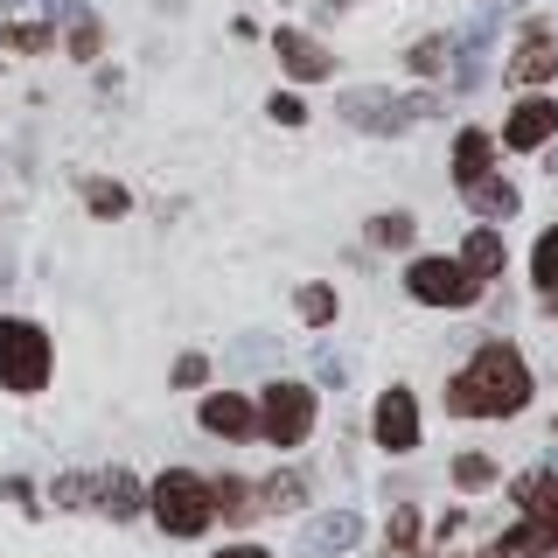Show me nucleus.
<instances>
[{
	"mask_svg": "<svg viewBox=\"0 0 558 558\" xmlns=\"http://www.w3.org/2000/svg\"><path fill=\"white\" fill-rule=\"evenodd\" d=\"M377 447L384 453H412L418 447V398L405 384H391V391L377 398Z\"/></svg>",
	"mask_w": 558,
	"mask_h": 558,
	"instance_id": "nucleus-7",
	"label": "nucleus"
},
{
	"mask_svg": "<svg viewBox=\"0 0 558 558\" xmlns=\"http://www.w3.org/2000/svg\"><path fill=\"white\" fill-rule=\"evenodd\" d=\"M272 49H279V63H287V77H301V84H314V77H328V70H336V57H328L322 43H307L301 28H279Z\"/></svg>",
	"mask_w": 558,
	"mask_h": 558,
	"instance_id": "nucleus-12",
	"label": "nucleus"
},
{
	"mask_svg": "<svg viewBox=\"0 0 558 558\" xmlns=\"http://www.w3.org/2000/svg\"><path fill=\"white\" fill-rule=\"evenodd\" d=\"M551 70H558V43H551L545 28H531V35H523V49H517V63H510V84H517V92H531V84H545Z\"/></svg>",
	"mask_w": 558,
	"mask_h": 558,
	"instance_id": "nucleus-13",
	"label": "nucleus"
},
{
	"mask_svg": "<svg viewBox=\"0 0 558 558\" xmlns=\"http://www.w3.org/2000/svg\"><path fill=\"white\" fill-rule=\"evenodd\" d=\"M203 426L223 433V440H252V433H258V405L238 398V391H217V398H203Z\"/></svg>",
	"mask_w": 558,
	"mask_h": 558,
	"instance_id": "nucleus-11",
	"label": "nucleus"
},
{
	"mask_svg": "<svg viewBox=\"0 0 558 558\" xmlns=\"http://www.w3.org/2000/svg\"><path fill=\"white\" fill-rule=\"evenodd\" d=\"M405 293L426 307H468L482 293V279L461 266V258H412L405 266Z\"/></svg>",
	"mask_w": 558,
	"mask_h": 558,
	"instance_id": "nucleus-5",
	"label": "nucleus"
},
{
	"mask_svg": "<svg viewBox=\"0 0 558 558\" xmlns=\"http://www.w3.org/2000/svg\"><path fill=\"white\" fill-rule=\"evenodd\" d=\"M461 196H468V209H475V217H488V223H502V217H517V189H510V182H502V174H496V168H488V174H475V182H468V189H461Z\"/></svg>",
	"mask_w": 558,
	"mask_h": 558,
	"instance_id": "nucleus-14",
	"label": "nucleus"
},
{
	"mask_svg": "<svg viewBox=\"0 0 558 558\" xmlns=\"http://www.w3.org/2000/svg\"><path fill=\"white\" fill-rule=\"evenodd\" d=\"M418 112H433V98H384V92H349L342 98V119L349 126H371V133H405Z\"/></svg>",
	"mask_w": 558,
	"mask_h": 558,
	"instance_id": "nucleus-6",
	"label": "nucleus"
},
{
	"mask_svg": "<svg viewBox=\"0 0 558 558\" xmlns=\"http://www.w3.org/2000/svg\"><path fill=\"white\" fill-rule=\"evenodd\" d=\"M70 57H98V22H70Z\"/></svg>",
	"mask_w": 558,
	"mask_h": 558,
	"instance_id": "nucleus-27",
	"label": "nucleus"
},
{
	"mask_svg": "<svg viewBox=\"0 0 558 558\" xmlns=\"http://www.w3.org/2000/svg\"><path fill=\"white\" fill-rule=\"evenodd\" d=\"M272 119H279V126H301V119H307V105H301V98H287V92H279V98H272Z\"/></svg>",
	"mask_w": 558,
	"mask_h": 558,
	"instance_id": "nucleus-30",
	"label": "nucleus"
},
{
	"mask_svg": "<svg viewBox=\"0 0 558 558\" xmlns=\"http://www.w3.org/2000/svg\"><path fill=\"white\" fill-rule=\"evenodd\" d=\"M258 433H266L272 447H301L314 433V391L307 384H293V377L266 384V391H258Z\"/></svg>",
	"mask_w": 558,
	"mask_h": 558,
	"instance_id": "nucleus-3",
	"label": "nucleus"
},
{
	"mask_svg": "<svg viewBox=\"0 0 558 558\" xmlns=\"http://www.w3.org/2000/svg\"><path fill=\"white\" fill-rule=\"evenodd\" d=\"M517 502H523V523H531L545 545H558V475H551V468H545V475H523Z\"/></svg>",
	"mask_w": 558,
	"mask_h": 558,
	"instance_id": "nucleus-10",
	"label": "nucleus"
},
{
	"mask_svg": "<svg viewBox=\"0 0 558 558\" xmlns=\"http://www.w3.org/2000/svg\"><path fill=\"white\" fill-rule=\"evenodd\" d=\"M203 377H209V363H203V356H182V363H174V391H196Z\"/></svg>",
	"mask_w": 558,
	"mask_h": 558,
	"instance_id": "nucleus-28",
	"label": "nucleus"
},
{
	"mask_svg": "<svg viewBox=\"0 0 558 558\" xmlns=\"http://www.w3.org/2000/svg\"><path fill=\"white\" fill-rule=\"evenodd\" d=\"M217 558H272V551H266V545H223Z\"/></svg>",
	"mask_w": 558,
	"mask_h": 558,
	"instance_id": "nucleus-32",
	"label": "nucleus"
},
{
	"mask_svg": "<svg viewBox=\"0 0 558 558\" xmlns=\"http://www.w3.org/2000/svg\"><path fill=\"white\" fill-rule=\"evenodd\" d=\"M461 266L475 272V279H496V272H502V238H496V231H475V238L461 244Z\"/></svg>",
	"mask_w": 558,
	"mask_h": 558,
	"instance_id": "nucleus-17",
	"label": "nucleus"
},
{
	"mask_svg": "<svg viewBox=\"0 0 558 558\" xmlns=\"http://www.w3.org/2000/svg\"><path fill=\"white\" fill-rule=\"evenodd\" d=\"M531 279H537L545 293H558V223H551L545 238H537V252H531Z\"/></svg>",
	"mask_w": 558,
	"mask_h": 558,
	"instance_id": "nucleus-19",
	"label": "nucleus"
},
{
	"mask_svg": "<svg viewBox=\"0 0 558 558\" xmlns=\"http://www.w3.org/2000/svg\"><path fill=\"white\" fill-rule=\"evenodd\" d=\"M8 49H22V57H28V49H49V28L43 22H14L8 28Z\"/></svg>",
	"mask_w": 558,
	"mask_h": 558,
	"instance_id": "nucleus-25",
	"label": "nucleus"
},
{
	"mask_svg": "<svg viewBox=\"0 0 558 558\" xmlns=\"http://www.w3.org/2000/svg\"><path fill=\"white\" fill-rule=\"evenodd\" d=\"M405 63H412V70H440V63H447V43H412Z\"/></svg>",
	"mask_w": 558,
	"mask_h": 558,
	"instance_id": "nucleus-29",
	"label": "nucleus"
},
{
	"mask_svg": "<svg viewBox=\"0 0 558 558\" xmlns=\"http://www.w3.org/2000/svg\"><path fill=\"white\" fill-rule=\"evenodd\" d=\"M356 537H363V517L356 510H328V517H314L307 531H301V551L307 558H342Z\"/></svg>",
	"mask_w": 558,
	"mask_h": 558,
	"instance_id": "nucleus-9",
	"label": "nucleus"
},
{
	"mask_svg": "<svg viewBox=\"0 0 558 558\" xmlns=\"http://www.w3.org/2000/svg\"><path fill=\"white\" fill-rule=\"evenodd\" d=\"M412 537H418V510H398L391 517V545H412Z\"/></svg>",
	"mask_w": 558,
	"mask_h": 558,
	"instance_id": "nucleus-31",
	"label": "nucleus"
},
{
	"mask_svg": "<svg viewBox=\"0 0 558 558\" xmlns=\"http://www.w3.org/2000/svg\"><path fill=\"white\" fill-rule=\"evenodd\" d=\"M258 502H266V510H301V502H307V482H301V475L287 468V475L258 482Z\"/></svg>",
	"mask_w": 558,
	"mask_h": 558,
	"instance_id": "nucleus-18",
	"label": "nucleus"
},
{
	"mask_svg": "<svg viewBox=\"0 0 558 558\" xmlns=\"http://www.w3.org/2000/svg\"><path fill=\"white\" fill-rule=\"evenodd\" d=\"M523 398H531V371H523V356L510 342H482L475 363L447 384V405L461 418H510L523 412Z\"/></svg>",
	"mask_w": 558,
	"mask_h": 558,
	"instance_id": "nucleus-1",
	"label": "nucleus"
},
{
	"mask_svg": "<svg viewBox=\"0 0 558 558\" xmlns=\"http://www.w3.org/2000/svg\"><path fill=\"white\" fill-rule=\"evenodd\" d=\"M209 496H217V517H252V510H258L244 482H209Z\"/></svg>",
	"mask_w": 558,
	"mask_h": 558,
	"instance_id": "nucleus-21",
	"label": "nucleus"
},
{
	"mask_svg": "<svg viewBox=\"0 0 558 558\" xmlns=\"http://www.w3.org/2000/svg\"><path fill=\"white\" fill-rule=\"evenodd\" d=\"M49 496H57L63 510H84V496H92V475H63L57 488H49Z\"/></svg>",
	"mask_w": 558,
	"mask_h": 558,
	"instance_id": "nucleus-26",
	"label": "nucleus"
},
{
	"mask_svg": "<svg viewBox=\"0 0 558 558\" xmlns=\"http://www.w3.org/2000/svg\"><path fill=\"white\" fill-rule=\"evenodd\" d=\"M551 168H558V154H551Z\"/></svg>",
	"mask_w": 558,
	"mask_h": 558,
	"instance_id": "nucleus-33",
	"label": "nucleus"
},
{
	"mask_svg": "<svg viewBox=\"0 0 558 558\" xmlns=\"http://www.w3.org/2000/svg\"><path fill=\"white\" fill-rule=\"evenodd\" d=\"M84 203H92L98 217H126V189L119 182H84Z\"/></svg>",
	"mask_w": 558,
	"mask_h": 558,
	"instance_id": "nucleus-24",
	"label": "nucleus"
},
{
	"mask_svg": "<svg viewBox=\"0 0 558 558\" xmlns=\"http://www.w3.org/2000/svg\"><path fill=\"white\" fill-rule=\"evenodd\" d=\"M0 384L8 391H43L49 384V336L35 322H0Z\"/></svg>",
	"mask_w": 558,
	"mask_h": 558,
	"instance_id": "nucleus-4",
	"label": "nucleus"
},
{
	"mask_svg": "<svg viewBox=\"0 0 558 558\" xmlns=\"http://www.w3.org/2000/svg\"><path fill=\"white\" fill-rule=\"evenodd\" d=\"M502 140H510L517 154H537L545 140H558V105L551 98H517L510 126H502Z\"/></svg>",
	"mask_w": 558,
	"mask_h": 558,
	"instance_id": "nucleus-8",
	"label": "nucleus"
},
{
	"mask_svg": "<svg viewBox=\"0 0 558 558\" xmlns=\"http://www.w3.org/2000/svg\"><path fill=\"white\" fill-rule=\"evenodd\" d=\"M147 510H154V523H161L168 537H203L209 517H217V496H209L203 475H189V468H168V475L147 488Z\"/></svg>",
	"mask_w": 558,
	"mask_h": 558,
	"instance_id": "nucleus-2",
	"label": "nucleus"
},
{
	"mask_svg": "<svg viewBox=\"0 0 558 558\" xmlns=\"http://www.w3.org/2000/svg\"><path fill=\"white\" fill-rule=\"evenodd\" d=\"M371 244H391V252H405V244H412V217H405V209H384V217L371 223Z\"/></svg>",
	"mask_w": 558,
	"mask_h": 558,
	"instance_id": "nucleus-20",
	"label": "nucleus"
},
{
	"mask_svg": "<svg viewBox=\"0 0 558 558\" xmlns=\"http://www.w3.org/2000/svg\"><path fill=\"white\" fill-rule=\"evenodd\" d=\"M293 307H301V322H314V328L336 322V293H328V287H301V301H293Z\"/></svg>",
	"mask_w": 558,
	"mask_h": 558,
	"instance_id": "nucleus-23",
	"label": "nucleus"
},
{
	"mask_svg": "<svg viewBox=\"0 0 558 558\" xmlns=\"http://www.w3.org/2000/svg\"><path fill=\"white\" fill-rule=\"evenodd\" d=\"M488 168H496V140H488L482 126H468L461 140H453V182H475V174H488Z\"/></svg>",
	"mask_w": 558,
	"mask_h": 558,
	"instance_id": "nucleus-15",
	"label": "nucleus"
},
{
	"mask_svg": "<svg viewBox=\"0 0 558 558\" xmlns=\"http://www.w3.org/2000/svg\"><path fill=\"white\" fill-rule=\"evenodd\" d=\"M496 482V461H488V453H461V461H453V488H488Z\"/></svg>",
	"mask_w": 558,
	"mask_h": 558,
	"instance_id": "nucleus-22",
	"label": "nucleus"
},
{
	"mask_svg": "<svg viewBox=\"0 0 558 558\" xmlns=\"http://www.w3.org/2000/svg\"><path fill=\"white\" fill-rule=\"evenodd\" d=\"M92 496H98V510H105V517H119V523H126V517H140V482L126 475V468L98 475V482H92Z\"/></svg>",
	"mask_w": 558,
	"mask_h": 558,
	"instance_id": "nucleus-16",
	"label": "nucleus"
}]
</instances>
